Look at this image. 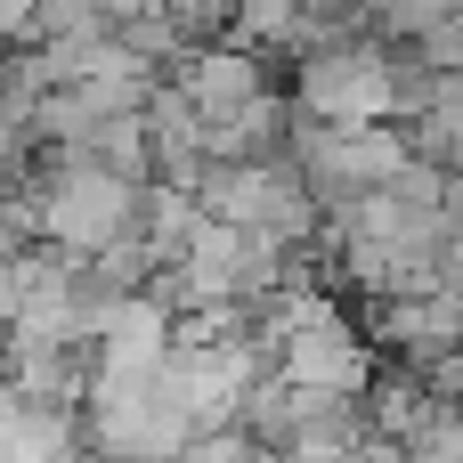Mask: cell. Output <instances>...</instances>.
Masks as SVG:
<instances>
[{
    "instance_id": "cell-3",
    "label": "cell",
    "mask_w": 463,
    "mask_h": 463,
    "mask_svg": "<svg viewBox=\"0 0 463 463\" xmlns=\"http://www.w3.org/2000/svg\"><path fill=\"white\" fill-rule=\"evenodd\" d=\"M16 317H24V277L16 260H0V334H16Z\"/></svg>"
},
{
    "instance_id": "cell-1",
    "label": "cell",
    "mask_w": 463,
    "mask_h": 463,
    "mask_svg": "<svg viewBox=\"0 0 463 463\" xmlns=\"http://www.w3.org/2000/svg\"><path fill=\"white\" fill-rule=\"evenodd\" d=\"M285 98H293L309 122H334V130H374V122H391V41H334V49L293 57Z\"/></svg>"
},
{
    "instance_id": "cell-2",
    "label": "cell",
    "mask_w": 463,
    "mask_h": 463,
    "mask_svg": "<svg viewBox=\"0 0 463 463\" xmlns=\"http://www.w3.org/2000/svg\"><path fill=\"white\" fill-rule=\"evenodd\" d=\"M179 463H269V456H260V448H252L236 423H220V431H203V439H195Z\"/></svg>"
}]
</instances>
